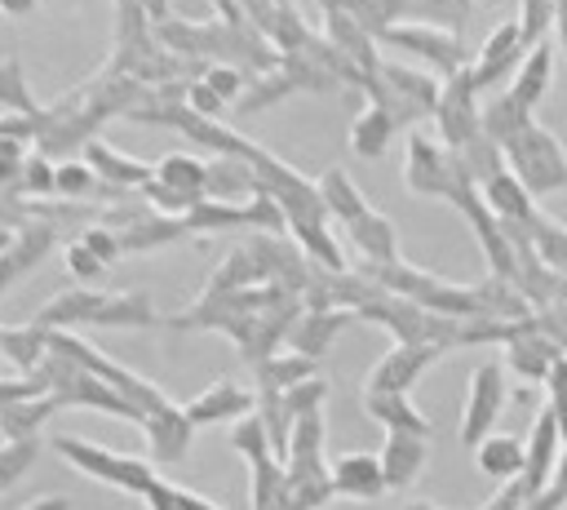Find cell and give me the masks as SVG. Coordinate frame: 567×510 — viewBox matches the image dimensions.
Masks as SVG:
<instances>
[{"mask_svg":"<svg viewBox=\"0 0 567 510\" xmlns=\"http://www.w3.org/2000/svg\"><path fill=\"white\" fill-rule=\"evenodd\" d=\"M53 448H58L62 461H71L75 470H84V475H93V479H102V483H111V488H120V492L146 497L151 483H155V470H151L142 457H120V452L97 448V443H84V439H75V435H58Z\"/></svg>","mask_w":567,"mask_h":510,"instance_id":"3957f363","label":"cell"},{"mask_svg":"<svg viewBox=\"0 0 567 510\" xmlns=\"http://www.w3.org/2000/svg\"><path fill=\"white\" fill-rule=\"evenodd\" d=\"M505 169L532 191V200H545L554 191H567V151L563 142L540 124V120H527L505 146Z\"/></svg>","mask_w":567,"mask_h":510,"instance_id":"7a4b0ae2","label":"cell"},{"mask_svg":"<svg viewBox=\"0 0 567 510\" xmlns=\"http://www.w3.org/2000/svg\"><path fill=\"white\" fill-rule=\"evenodd\" d=\"M323 399H328V377L319 373V377H306V381H297L292 390H284V408H288V417L297 421L301 412H319L323 408Z\"/></svg>","mask_w":567,"mask_h":510,"instance_id":"74e56055","label":"cell"},{"mask_svg":"<svg viewBox=\"0 0 567 510\" xmlns=\"http://www.w3.org/2000/svg\"><path fill=\"white\" fill-rule=\"evenodd\" d=\"M483 191V200H487V208L501 217V222H532V213H536V200H532V191L505 169V173H496L492 182H483L478 186Z\"/></svg>","mask_w":567,"mask_h":510,"instance_id":"d4e9b609","label":"cell"},{"mask_svg":"<svg viewBox=\"0 0 567 510\" xmlns=\"http://www.w3.org/2000/svg\"><path fill=\"white\" fill-rule=\"evenodd\" d=\"M319 200H323V208H328L332 217H341V222H354L363 208H372V204L363 200V191L350 182L346 169H328V173L319 177Z\"/></svg>","mask_w":567,"mask_h":510,"instance_id":"1f68e13d","label":"cell"},{"mask_svg":"<svg viewBox=\"0 0 567 510\" xmlns=\"http://www.w3.org/2000/svg\"><path fill=\"white\" fill-rule=\"evenodd\" d=\"M403 182H408V191L430 195V200H452L461 186H470V182L461 177V169H456V155H452L439 137H430L425 129L408 133V164H403Z\"/></svg>","mask_w":567,"mask_h":510,"instance_id":"5b68a950","label":"cell"},{"mask_svg":"<svg viewBox=\"0 0 567 510\" xmlns=\"http://www.w3.org/2000/svg\"><path fill=\"white\" fill-rule=\"evenodd\" d=\"M337 89H341V80L323 62V35H315L306 49L279 53V67L257 75V84L239 98V106L244 111H266L284 98H292V93H337Z\"/></svg>","mask_w":567,"mask_h":510,"instance_id":"6da1fadb","label":"cell"},{"mask_svg":"<svg viewBox=\"0 0 567 510\" xmlns=\"http://www.w3.org/2000/svg\"><path fill=\"white\" fill-rule=\"evenodd\" d=\"M394 133H399V124H394L377 102H363V111H359L354 124H350V151H354L359 160H381V155L390 151Z\"/></svg>","mask_w":567,"mask_h":510,"instance_id":"7402d4cb","label":"cell"},{"mask_svg":"<svg viewBox=\"0 0 567 510\" xmlns=\"http://www.w3.org/2000/svg\"><path fill=\"white\" fill-rule=\"evenodd\" d=\"M527 226V239H532V248H536V257L549 266V271H558V275H567V226L563 222H554L549 213H532V222H523Z\"/></svg>","mask_w":567,"mask_h":510,"instance_id":"4dcf8cb0","label":"cell"},{"mask_svg":"<svg viewBox=\"0 0 567 510\" xmlns=\"http://www.w3.org/2000/svg\"><path fill=\"white\" fill-rule=\"evenodd\" d=\"M385 9H390V22H430L461 35L474 13V0H385Z\"/></svg>","mask_w":567,"mask_h":510,"instance_id":"ffe728a7","label":"cell"},{"mask_svg":"<svg viewBox=\"0 0 567 510\" xmlns=\"http://www.w3.org/2000/svg\"><path fill=\"white\" fill-rule=\"evenodd\" d=\"M332 492L337 497H354V501H372L385 492V475H381V457L372 452H346L332 466Z\"/></svg>","mask_w":567,"mask_h":510,"instance_id":"e0dca14e","label":"cell"},{"mask_svg":"<svg viewBox=\"0 0 567 510\" xmlns=\"http://www.w3.org/2000/svg\"><path fill=\"white\" fill-rule=\"evenodd\" d=\"M323 40L341 53V58H350L363 75H377V67H381V53H377V35L372 31H363L354 18H346V13H323Z\"/></svg>","mask_w":567,"mask_h":510,"instance_id":"9a60e30c","label":"cell"},{"mask_svg":"<svg viewBox=\"0 0 567 510\" xmlns=\"http://www.w3.org/2000/svg\"><path fill=\"white\" fill-rule=\"evenodd\" d=\"M523 13H518V31H523V44H540L554 27V0H518Z\"/></svg>","mask_w":567,"mask_h":510,"instance_id":"f35d334b","label":"cell"},{"mask_svg":"<svg viewBox=\"0 0 567 510\" xmlns=\"http://www.w3.org/2000/svg\"><path fill=\"white\" fill-rule=\"evenodd\" d=\"M66 319H89V324H155L151 297L146 293H115V297H97V293H66L58 302H49V310L40 315L44 324H66Z\"/></svg>","mask_w":567,"mask_h":510,"instance_id":"277c9868","label":"cell"},{"mask_svg":"<svg viewBox=\"0 0 567 510\" xmlns=\"http://www.w3.org/2000/svg\"><path fill=\"white\" fill-rule=\"evenodd\" d=\"M93 186V169L89 164H62V169H53V191H62V195H84Z\"/></svg>","mask_w":567,"mask_h":510,"instance_id":"b9f144b4","label":"cell"},{"mask_svg":"<svg viewBox=\"0 0 567 510\" xmlns=\"http://www.w3.org/2000/svg\"><path fill=\"white\" fill-rule=\"evenodd\" d=\"M31 457H35V443H31V439H18V443L0 448V488H9V483L31 466Z\"/></svg>","mask_w":567,"mask_h":510,"instance_id":"60d3db41","label":"cell"},{"mask_svg":"<svg viewBox=\"0 0 567 510\" xmlns=\"http://www.w3.org/2000/svg\"><path fill=\"white\" fill-rule=\"evenodd\" d=\"M261 35H266V44H270L275 53H297V49H306V44L315 40V31L306 27V18H301L292 4H275L270 18L261 22Z\"/></svg>","mask_w":567,"mask_h":510,"instance_id":"f1b7e54d","label":"cell"},{"mask_svg":"<svg viewBox=\"0 0 567 510\" xmlns=\"http://www.w3.org/2000/svg\"><path fill=\"white\" fill-rule=\"evenodd\" d=\"M22 169V146L13 133H0V182H13Z\"/></svg>","mask_w":567,"mask_h":510,"instance_id":"7dc6e473","label":"cell"},{"mask_svg":"<svg viewBox=\"0 0 567 510\" xmlns=\"http://www.w3.org/2000/svg\"><path fill=\"white\" fill-rule=\"evenodd\" d=\"M527 58V44H523V31H518V18L509 22H496V31L483 40V49L474 53L470 62V75H474V89H492L501 75H509L518 62Z\"/></svg>","mask_w":567,"mask_h":510,"instance_id":"30bf717a","label":"cell"},{"mask_svg":"<svg viewBox=\"0 0 567 510\" xmlns=\"http://www.w3.org/2000/svg\"><path fill=\"white\" fill-rule=\"evenodd\" d=\"M208 200H226V204H239L248 195H261L257 186V173L248 160H235V155H213L208 160V186H204Z\"/></svg>","mask_w":567,"mask_h":510,"instance_id":"44dd1931","label":"cell"},{"mask_svg":"<svg viewBox=\"0 0 567 510\" xmlns=\"http://www.w3.org/2000/svg\"><path fill=\"white\" fill-rule=\"evenodd\" d=\"M306 377H319V364L288 350V355H270L261 368H257V390H292L297 381Z\"/></svg>","mask_w":567,"mask_h":510,"instance_id":"d6a6232c","label":"cell"},{"mask_svg":"<svg viewBox=\"0 0 567 510\" xmlns=\"http://www.w3.org/2000/svg\"><path fill=\"white\" fill-rule=\"evenodd\" d=\"M354 324V310H346V306H332V310H301V319L292 324V333H288V346L297 350V355H306V359H323L328 355V346L337 341V333L341 328H350Z\"/></svg>","mask_w":567,"mask_h":510,"instance_id":"7c38bea8","label":"cell"},{"mask_svg":"<svg viewBox=\"0 0 567 510\" xmlns=\"http://www.w3.org/2000/svg\"><path fill=\"white\" fill-rule=\"evenodd\" d=\"M381 44H394V49H408L412 58L430 62L439 71V80L456 75L461 67H470V53H465V40L456 31H443V27H430V22H394L381 31Z\"/></svg>","mask_w":567,"mask_h":510,"instance_id":"8992f818","label":"cell"},{"mask_svg":"<svg viewBox=\"0 0 567 510\" xmlns=\"http://www.w3.org/2000/svg\"><path fill=\"white\" fill-rule=\"evenodd\" d=\"M363 412H368L372 421H381L385 435H421V439H430V417H425L408 395L363 390Z\"/></svg>","mask_w":567,"mask_h":510,"instance_id":"d6986e66","label":"cell"},{"mask_svg":"<svg viewBox=\"0 0 567 510\" xmlns=\"http://www.w3.org/2000/svg\"><path fill=\"white\" fill-rule=\"evenodd\" d=\"M27 186L31 191H53V169L44 160H27Z\"/></svg>","mask_w":567,"mask_h":510,"instance_id":"c3c4849f","label":"cell"},{"mask_svg":"<svg viewBox=\"0 0 567 510\" xmlns=\"http://www.w3.org/2000/svg\"><path fill=\"white\" fill-rule=\"evenodd\" d=\"M456 155V169H461V177L470 182V186H483V182H492L496 173H505V155H501V146L487 137V133H478L474 142H465L461 151H452Z\"/></svg>","mask_w":567,"mask_h":510,"instance_id":"f546056e","label":"cell"},{"mask_svg":"<svg viewBox=\"0 0 567 510\" xmlns=\"http://www.w3.org/2000/svg\"><path fill=\"white\" fill-rule=\"evenodd\" d=\"M350 239H354V253L359 262H372V266H385V262H399V231L385 213L377 208H363L354 222H346Z\"/></svg>","mask_w":567,"mask_h":510,"instance_id":"2e32d148","label":"cell"},{"mask_svg":"<svg viewBox=\"0 0 567 510\" xmlns=\"http://www.w3.org/2000/svg\"><path fill=\"white\" fill-rule=\"evenodd\" d=\"M66 266H71L80 279H97V275L106 271V262H102V257H93L84 244H71V248H66Z\"/></svg>","mask_w":567,"mask_h":510,"instance_id":"bcb514c9","label":"cell"},{"mask_svg":"<svg viewBox=\"0 0 567 510\" xmlns=\"http://www.w3.org/2000/svg\"><path fill=\"white\" fill-rule=\"evenodd\" d=\"M252 284H266V275H261L257 257L239 244V248H230V253L213 266V275H208V284H204L199 297H226V293H239V288H252Z\"/></svg>","mask_w":567,"mask_h":510,"instance_id":"cb8c5ba5","label":"cell"},{"mask_svg":"<svg viewBox=\"0 0 567 510\" xmlns=\"http://www.w3.org/2000/svg\"><path fill=\"white\" fill-rule=\"evenodd\" d=\"M0 98H4L9 106H22V111H31V98H27V89H22L18 62H4V67H0Z\"/></svg>","mask_w":567,"mask_h":510,"instance_id":"f6af8a7d","label":"cell"},{"mask_svg":"<svg viewBox=\"0 0 567 510\" xmlns=\"http://www.w3.org/2000/svg\"><path fill=\"white\" fill-rule=\"evenodd\" d=\"M549 75H554V44L540 40V44L527 49V58H523V67H518V75H514V84H509V98L532 111V106L545 98Z\"/></svg>","mask_w":567,"mask_h":510,"instance_id":"603a6c76","label":"cell"},{"mask_svg":"<svg viewBox=\"0 0 567 510\" xmlns=\"http://www.w3.org/2000/svg\"><path fill=\"white\" fill-rule=\"evenodd\" d=\"M137 4H142V9H146V13L155 18V22H164V9H168L164 0H137Z\"/></svg>","mask_w":567,"mask_h":510,"instance_id":"816d5d0a","label":"cell"},{"mask_svg":"<svg viewBox=\"0 0 567 510\" xmlns=\"http://www.w3.org/2000/svg\"><path fill=\"white\" fill-rule=\"evenodd\" d=\"M89 169L93 173H102L111 186H146L151 182V164H142V160H128V155H120L115 146H106V142H89Z\"/></svg>","mask_w":567,"mask_h":510,"instance_id":"83f0119b","label":"cell"},{"mask_svg":"<svg viewBox=\"0 0 567 510\" xmlns=\"http://www.w3.org/2000/svg\"><path fill=\"white\" fill-rule=\"evenodd\" d=\"M151 177H155L159 186L186 195V200H204V186H208V160H195V155L173 151V155H164V160L155 164Z\"/></svg>","mask_w":567,"mask_h":510,"instance_id":"484cf974","label":"cell"},{"mask_svg":"<svg viewBox=\"0 0 567 510\" xmlns=\"http://www.w3.org/2000/svg\"><path fill=\"white\" fill-rule=\"evenodd\" d=\"M554 27H558V40L567 49V0H554Z\"/></svg>","mask_w":567,"mask_h":510,"instance_id":"681fc988","label":"cell"},{"mask_svg":"<svg viewBox=\"0 0 567 510\" xmlns=\"http://www.w3.org/2000/svg\"><path fill=\"white\" fill-rule=\"evenodd\" d=\"M323 13H346V18H354L363 31H372L377 40H381V31L385 27H394L390 22V9H385V0H315Z\"/></svg>","mask_w":567,"mask_h":510,"instance_id":"d590c367","label":"cell"},{"mask_svg":"<svg viewBox=\"0 0 567 510\" xmlns=\"http://www.w3.org/2000/svg\"><path fill=\"white\" fill-rule=\"evenodd\" d=\"M186 106H190L195 115H204V120H217V111H221L226 102H221L204 80H190V89H186Z\"/></svg>","mask_w":567,"mask_h":510,"instance_id":"ee69618b","label":"cell"},{"mask_svg":"<svg viewBox=\"0 0 567 510\" xmlns=\"http://www.w3.org/2000/svg\"><path fill=\"white\" fill-rule=\"evenodd\" d=\"M186 231H235V226H248V213L244 204H226V200H195L186 208Z\"/></svg>","mask_w":567,"mask_h":510,"instance_id":"e575fe53","label":"cell"},{"mask_svg":"<svg viewBox=\"0 0 567 510\" xmlns=\"http://www.w3.org/2000/svg\"><path fill=\"white\" fill-rule=\"evenodd\" d=\"M443 355V346H416V341H394L368 373L363 390H381V395H408L412 381Z\"/></svg>","mask_w":567,"mask_h":510,"instance_id":"9c48e42d","label":"cell"},{"mask_svg":"<svg viewBox=\"0 0 567 510\" xmlns=\"http://www.w3.org/2000/svg\"><path fill=\"white\" fill-rule=\"evenodd\" d=\"M558 359H567V355H563L545 333H536L532 319L505 341V368H514V373L527 377V381H545Z\"/></svg>","mask_w":567,"mask_h":510,"instance_id":"4fadbf2b","label":"cell"},{"mask_svg":"<svg viewBox=\"0 0 567 510\" xmlns=\"http://www.w3.org/2000/svg\"><path fill=\"white\" fill-rule=\"evenodd\" d=\"M252 408H257V399H252L244 386H235V381L221 377V381H213L204 395H195L182 412H186L190 426H213V421H230V417L239 421V417H248Z\"/></svg>","mask_w":567,"mask_h":510,"instance_id":"5bb4252c","label":"cell"},{"mask_svg":"<svg viewBox=\"0 0 567 510\" xmlns=\"http://www.w3.org/2000/svg\"><path fill=\"white\" fill-rule=\"evenodd\" d=\"M377 80L408 106H416L421 115H434L439 111V93H443V80L425 67H408V62H381L377 67Z\"/></svg>","mask_w":567,"mask_h":510,"instance_id":"8fae6325","label":"cell"},{"mask_svg":"<svg viewBox=\"0 0 567 510\" xmlns=\"http://www.w3.org/2000/svg\"><path fill=\"white\" fill-rule=\"evenodd\" d=\"M151 510H221V506H213L208 497H199V492H186V488H177V483H164V479H155L151 483V492L142 497Z\"/></svg>","mask_w":567,"mask_h":510,"instance_id":"8d00e7d4","label":"cell"},{"mask_svg":"<svg viewBox=\"0 0 567 510\" xmlns=\"http://www.w3.org/2000/svg\"><path fill=\"white\" fill-rule=\"evenodd\" d=\"M474 452H478V470L487 479H518L523 461H527V443L514 435H487Z\"/></svg>","mask_w":567,"mask_h":510,"instance_id":"4316f807","label":"cell"},{"mask_svg":"<svg viewBox=\"0 0 567 510\" xmlns=\"http://www.w3.org/2000/svg\"><path fill=\"white\" fill-rule=\"evenodd\" d=\"M377 457H381L385 488H412L430 461V448L421 435H385V448Z\"/></svg>","mask_w":567,"mask_h":510,"instance_id":"ac0fdd59","label":"cell"},{"mask_svg":"<svg viewBox=\"0 0 567 510\" xmlns=\"http://www.w3.org/2000/svg\"><path fill=\"white\" fill-rule=\"evenodd\" d=\"M93 257H102V262H115L124 248H120V235L111 231V226H93V231H84V239H80Z\"/></svg>","mask_w":567,"mask_h":510,"instance_id":"7bdbcfd3","label":"cell"},{"mask_svg":"<svg viewBox=\"0 0 567 510\" xmlns=\"http://www.w3.org/2000/svg\"><path fill=\"white\" fill-rule=\"evenodd\" d=\"M532 120V111L527 106H518L509 93H496L492 102H483V133L496 142V146H505L523 124Z\"/></svg>","mask_w":567,"mask_h":510,"instance_id":"836d02e7","label":"cell"},{"mask_svg":"<svg viewBox=\"0 0 567 510\" xmlns=\"http://www.w3.org/2000/svg\"><path fill=\"white\" fill-rule=\"evenodd\" d=\"M434 124H439V142L447 151H461L465 142H474L483 133V106H478V89H474L470 67H461L456 75L443 80Z\"/></svg>","mask_w":567,"mask_h":510,"instance_id":"52a82bcc","label":"cell"},{"mask_svg":"<svg viewBox=\"0 0 567 510\" xmlns=\"http://www.w3.org/2000/svg\"><path fill=\"white\" fill-rule=\"evenodd\" d=\"M199 80H204L221 102H239V93H244V71L230 67V62H208Z\"/></svg>","mask_w":567,"mask_h":510,"instance_id":"ab89813d","label":"cell"},{"mask_svg":"<svg viewBox=\"0 0 567 510\" xmlns=\"http://www.w3.org/2000/svg\"><path fill=\"white\" fill-rule=\"evenodd\" d=\"M27 510H71V506H66V497H40V501H31Z\"/></svg>","mask_w":567,"mask_h":510,"instance_id":"f907efd6","label":"cell"},{"mask_svg":"<svg viewBox=\"0 0 567 510\" xmlns=\"http://www.w3.org/2000/svg\"><path fill=\"white\" fill-rule=\"evenodd\" d=\"M501 408H505V373H501V364H483L470 381V404L461 417V443L478 448L487 435H496Z\"/></svg>","mask_w":567,"mask_h":510,"instance_id":"ba28073f","label":"cell"},{"mask_svg":"<svg viewBox=\"0 0 567 510\" xmlns=\"http://www.w3.org/2000/svg\"><path fill=\"white\" fill-rule=\"evenodd\" d=\"M9 13H22V9H31V0H0Z\"/></svg>","mask_w":567,"mask_h":510,"instance_id":"f5cc1de1","label":"cell"}]
</instances>
